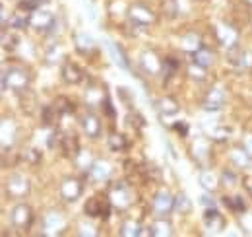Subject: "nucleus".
<instances>
[{
	"label": "nucleus",
	"instance_id": "1",
	"mask_svg": "<svg viewBox=\"0 0 252 237\" xmlns=\"http://www.w3.org/2000/svg\"><path fill=\"white\" fill-rule=\"evenodd\" d=\"M107 193L111 197L113 208L119 210V212H128V210H132V208L136 206V202H138L136 189H134V185L128 179L109 185V191Z\"/></svg>",
	"mask_w": 252,
	"mask_h": 237
},
{
	"label": "nucleus",
	"instance_id": "2",
	"mask_svg": "<svg viewBox=\"0 0 252 237\" xmlns=\"http://www.w3.org/2000/svg\"><path fill=\"white\" fill-rule=\"evenodd\" d=\"M32 86V74L24 66H10L2 72V89H10L14 93H22Z\"/></svg>",
	"mask_w": 252,
	"mask_h": 237
},
{
	"label": "nucleus",
	"instance_id": "3",
	"mask_svg": "<svg viewBox=\"0 0 252 237\" xmlns=\"http://www.w3.org/2000/svg\"><path fill=\"white\" fill-rule=\"evenodd\" d=\"M111 210H113V202H111L109 193L94 195V197L88 198L86 204H84V212H86L88 218H101V220H107V218L111 216Z\"/></svg>",
	"mask_w": 252,
	"mask_h": 237
},
{
	"label": "nucleus",
	"instance_id": "4",
	"mask_svg": "<svg viewBox=\"0 0 252 237\" xmlns=\"http://www.w3.org/2000/svg\"><path fill=\"white\" fill-rule=\"evenodd\" d=\"M4 193L10 200H24L30 197L32 193V183L30 179H26L24 175H10V177L4 181Z\"/></svg>",
	"mask_w": 252,
	"mask_h": 237
},
{
	"label": "nucleus",
	"instance_id": "5",
	"mask_svg": "<svg viewBox=\"0 0 252 237\" xmlns=\"http://www.w3.org/2000/svg\"><path fill=\"white\" fill-rule=\"evenodd\" d=\"M128 20L140 28L146 26H154L158 22V14L152 10V6H148L146 2H134L128 6Z\"/></svg>",
	"mask_w": 252,
	"mask_h": 237
},
{
	"label": "nucleus",
	"instance_id": "6",
	"mask_svg": "<svg viewBox=\"0 0 252 237\" xmlns=\"http://www.w3.org/2000/svg\"><path fill=\"white\" fill-rule=\"evenodd\" d=\"M10 222H12V226L16 230H22V232L32 230L33 222H35L33 208L30 204H26V202H18L10 210Z\"/></svg>",
	"mask_w": 252,
	"mask_h": 237
},
{
	"label": "nucleus",
	"instance_id": "7",
	"mask_svg": "<svg viewBox=\"0 0 252 237\" xmlns=\"http://www.w3.org/2000/svg\"><path fill=\"white\" fill-rule=\"evenodd\" d=\"M212 35L216 39V43H220L223 47H231L235 43H239V30L231 24V22H223L212 28Z\"/></svg>",
	"mask_w": 252,
	"mask_h": 237
},
{
	"label": "nucleus",
	"instance_id": "8",
	"mask_svg": "<svg viewBox=\"0 0 252 237\" xmlns=\"http://www.w3.org/2000/svg\"><path fill=\"white\" fill-rule=\"evenodd\" d=\"M175 210V197L167 189H159L152 198V212L154 216H169Z\"/></svg>",
	"mask_w": 252,
	"mask_h": 237
},
{
	"label": "nucleus",
	"instance_id": "9",
	"mask_svg": "<svg viewBox=\"0 0 252 237\" xmlns=\"http://www.w3.org/2000/svg\"><path fill=\"white\" fill-rule=\"evenodd\" d=\"M63 200L66 202H76L82 193H84V183L78 177H64L63 183H61V189H59Z\"/></svg>",
	"mask_w": 252,
	"mask_h": 237
},
{
	"label": "nucleus",
	"instance_id": "10",
	"mask_svg": "<svg viewBox=\"0 0 252 237\" xmlns=\"http://www.w3.org/2000/svg\"><path fill=\"white\" fill-rule=\"evenodd\" d=\"M61 78H63L64 84H68V86H78V84L84 82L86 72H84V68L78 62L66 60L63 64V68H61Z\"/></svg>",
	"mask_w": 252,
	"mask_h": 237
},
{
	"label": "nucleus",
	"instance_id": "11",
	"mask_svg": "<svg viewBox=\"0 0 252 237\" xmlns=\"http://www.w3.org/2000/svg\"><path fill=\"white\" fill-rule=\"evenodd\" d=\"M111 173H113V167H111L109 161H105V159H95L94 165L90 167V171H88L86 175L92 181V185H99V183H109Z\"/></svg>",
	"mask_w": 252,
	"mask_h": 237
},
{
	"label": "nucleus",
	"instance_id": "12",
	"mask_svg": "<svg viewBox=\"0 0 252 237\" xmlns=\"http://www.w3.org/2000/svg\"><path fill=\"white\" fill-rule=\"evenodd\" d=\"M142 236L150 237H169L173 236V226L167 220V216H156V220L150 224V228L142 230Z\"/></svg>",
	"mask_w": 252,
	"mask_h": 237
},
{
	"label": "nucleus",
	"instance_id": "13",
	"mask_svg": "<svg viewBox=\"0 0 252 237\" xmlns=\"http://www.w3.org/2000/svg\"><path fill=\"white\" fill-rule=\"evenodd\" d=\"M57 24V18L53 12H47V10H35L32 16V28L39 31V33H49V31L55 28Z\"/></svg>",
	"mask_w": 252,
	"mask_h": 237
},
{
	"label": "nucleus",
	"instance_id": "14",
	"mask_svg": "<svg viewBox=\"0 0 252 237\" xmlns=\"http://www.w3.org/2000/svg\"><path fill=\"white\" fill-rule=\"evenodd\" d=\"M225 99H227V95H225L223 89L212 88L206 93V97L202 99V107L206 111H220V109H223V105H225Z\"/></svg>",
	"mask_w": 252,
	"mask_h": 237
},
{
	"label": "nucleus",
	"instance_id": "15",
	"mask_svg": "<svg viewBox=\"0 0 252 237\" xmlns=\"http://www.w3.org/2000/svg\"><path fill=\"white\" fill-rule=\"evenodd\" d=\"M249 4H245L243 0H241V4H237V6H233V10H231V14H229V20L227 22H231L237 30H241L243 26H247L249 22H251V12H249Z\"/></svg>",
	"mask_w": 252,
	"mask_h": 237
},
{
	"label": "nucleus",
	"instance_id": "16",
	"mask_svg": "<svg viewBox=\"0 0 252 237\" xmlns=\"http://www.w3.org/2000/svg\"><path fill=\"white\" fill-rule=\"evenodd\" d=\"M190 59H192L194 64H198L202 68H210L214 64V60H216V51L210 49L208 45H202L200 49H196L194 53H190Z\"/></svg>",
	"mask_w": 252,
	"mask_h": 237
},
{
	"label": "nucleus",
	"instance_id": "17",
	"mask_svg": "<svg viewBox=\"0 0 252 237\" xmlns=\"http://www.w3.org/2000/svg\"><path fill=\"white\" fill-rule=\"evenodd\" d=\"M225 224H227V222H225L223 214H220L216 208H208V210L204 212V226H206L210 232L220 234V232H223Z\"/></svg>",
	"mask_w": 252,
	"mask_h": 237
},
{
	"label": "nucleus",
	"instance_id": "18",
	"mask_svg": "<svg viewBox=\"0 0 252 237\" xmlns=\"http://www.w3.org/2000/svg\"><path fill=\"white\" fill-rule=\"evenodd\" d=\"M32 16L33 12L30 10H24V8H16V12L10 16V22L8 26L14 28V30H26V28H32Z\"/></svg>",
	"mask_w": 252,
	"mask_h": 237
},
{
	"label": "nucleus",
	"instance_id": "19",
	"mask_svg": "<svg viewBox=\"0 0 252 237\" xmlns=\"http://www.w3.org/2000/svg\"><path fill=\"white\" fill-rule=\"evenodd\" d=\"M140 64H142V68H144L150 76H156L158 72H163V59H158L156 53H152V51L142 53Z\"/></svg>",
	"mask_w": 252,
	"mask_h": 237
},
{
	"label": "nucleus",
	"instance_id": "20",
	"mask_svg": "<svg viewBox=\"0 0 252 237\" xmlns=\"http://www.w3.org/2000/svg\"><path fill=\"white\" fill-rule=\"evenodd\" d=\"M82 128L86 132L88 138H97L101 134V120L94 111H88L82 118Z\"/></svg>",
	"mask_w": 252,
	"mask_h": 237
},
{
	"label": "nucleus",
	"instance_id": "21",
	"mask_svg": "<svg viewBox=\"0 0 252 237\" xmlns=\"http://www.w3.org/2000/svg\"><path fill=\"white\" fill-rule=\"evenodd\" d=\"M45 234H49V236H57V234H61L64 230V226H66V222H64L63 214L61 212H49L47 216H45Z\"/></svg>",
	"mask_w": 252,
	"mask_h": 237
},
{
	"label": "nucleus",
	"instance_id": "22",
	"mask_svg": "<svg viewBox=\"0 0 252 237\" xmlns=\"http://www.w3.org/2000/svg\"><path fill=\"white\" fill-rule=\"evenodd\" d=\"M74 47H76L78 53H82L86 57H90V55L95 53V43L88 33H76L74 35Z\"/></svg>",
	"mask_w": 252,
	"mask_h": 237
},
{
	"label": "nucleus",
	"instance_id": "23",
	"mask_svg": "<svg viewBox=\"0 0 252 237\" xmlns=\"http://www.w3.org/2000/svg\"><path fill=\"white\" fill-rule=\"evenodd\" d=\"M229 161H231L233 167H237V169H245V167L251 165L252 156L247 152V148H233L231 150V154H229Z\"/></svg>",
	"mask_w": 252,
	"mask_h": 237
},
{
	"label": "nucleus",
	"instance_id": "24",
	"mask_svg": "<svg viewBox=\"0 0 252 237\" xmlns=\"http://www.w3.org/2000/svg\"><path fill=\"white\" fill-rule=\"evenodd\" d=\"M142 224H140V220H134V216H128L123 220V224H121V228H119V234L123 237H138L142 236Z\"/></svg>",
	"mask_w": 252,
	"mask_h": 237
},
{
	"label": "nucleus",
	"instance_id": "25",
	"mask_svg": "<svg viewBox=\"0 0 252 237\" xmlns=\"http://www.w3.org/2000/svg\"><path fill=\"white\" fill-rule=\"evenodd\" d=\"M61 117H63V113H61L53 103H51V105H45L43 111H41V120H43V124H45V126H51V128H57V126H59Z\"/></svg>",
	"mask_w": 252,
	"mask_h": 237
},
{
	"label": "nucleus",
	"instance_id": "26",
	"mask_svg": "<svg viewBox=\"0 0 252 237\" xmlns=\"http://www.w3.org/2000/svg\"><path fill=\"white\" fill-rule=\"evenodd\" d=\"M63 154L66 158H70V159H74L78 154H80V140H78V136L74 134V132H70V134H66L64 136V142H63Z\"/></svg>",
	"mask_w": 252,
	"mask_h": 237
},
{
	"label": "nucleus",
	"instance_id": "27",
	"mask_svg": "<svg viewBox=\"0 0 252 237\" xmlns=\"http://www.w3.org/2000/svg\"><path fill=\"white\" fill-rule=\"evenodd\" d=\"M181 47L187 51V53H194L196 49H200L202 45H204V39L198 35V33H194V31H190V33H185V35H181Z\"/></svg>",
	"mask_w": 252,
	"mask_h": 237
},
{
	"label": "nucleus",
	"instance_id": "28",
	"mask_svg": "<svg viewBox=\"0 0 252 237\" xmlns=\"http://www.w3.org/2000/svg\"><path fill=\"white\" fill-rule=\"evenodd\" d=\"M158 109L161 115L169 117V115H177L179 113V101L173 95H165L158 101Z\"/></svg>",
	"mask_w": 252,
	"mask_h": 237
},
{
	"label": "nucleus",
	"instance_id": "29",
	"mask_svg": "<svg viewBox=\"0 0 252 237\" xmlns=\"http://www.w3.org/2000/svg\"><path fill=\"white\" fill-rule=\"evenodd\" d=\"M245 59H247V51L239 43H235V45H231L227 49V60L233 66H245Z\"/></svg>",
	"mask_w": 252,
	"mask_h": 237
},
{
	"label": "nucleus",
	"instance_id": "30",
	"mask_svg": "<svg viewBox=\"0 0 252 237\" xmlns=\"http://www.w3.org/2000/svg\"><path fill=\"white\" fill-rule=\"evenodd\" d=\"M159 12L165 20H175L179 16V2L177 0H161V6H159Z\"/></svg>",
	"mask_w": 252,
	"mask_h": 237
},
{
	"label": "nucleus",
	"instance_id": "31",
	"mask_svg": "<svg viewBox=\"0 0 252 237\" xmlns=\"http://www.w3.org/2000/svg\"><path fill=\"white\" fill-rule=\"evenodd\" d=\"M18 156H20V161H24V163H28V165H32V167L39 165V163H41V159H43L41 152H39V150H35V148H26L24 152H20Z\"/></svg>",
	"mask_w": 252,
	"mask_h": 237
},
{
	"label": "nucleus",
	"instance_id": "32",
	"mask_svg": "<svg viewBox=\"0 0 252 237\" xmlns=\"http://www.w3.org/2000/svg\"><path fill=\"white\" fill-rule=\"evenodd\" d=\"M221 202L229 208L231 212H235V214H239V212H245V210H247V204H245L243 197H229V195H225V197H221Z\"/></svg>",
	"mask_w": 252,
	"mask_h": 237
},
{
	"label": "nucleus",
	"instance_id": "33",
	"mask_svg": "<svg viewBox=\"0 0 252 237\" xmlns=\"http://www.w3.org/2000/svg\"><path fill=\"white\" fill-rule=\"evenodd\" d=\"M181 66H183V62L177 59V57H165L163 59V76L169 78L173 74H179L181 72Z\"/></svg>",
	"mask_w": 252,
	"mask_h": 237
},
{
	"label": "nucleus",
	"instance_id": "34",
	"mask_svg": "<svg viewBox=\"0 0 252 237\" xmlns=\"http://www.w3.org/2000/svg\"><path fill=\"white\" fill-rule=\"evenodd\" d=\"M190 210H192V202H190V198L187 197V193H179L175 197V212L187 216V214H190Z\"/></svg>",
	"mask_w": 252,
	"mask_h": 237
},
{
	"label": "nucleus",
	"instance_id": "35",
	"mask_svg": "<svg viewBox=\"0 0 252 237\" xmlns=\"http://www.w3.org/2000/svg\"><path fill=\"white\" fill-rule=\"evenodd\" d=\"M74 161H76V165H78V169H82L84 173H88L90 171V167L94 165V158L90 156V152H86V150H80V154L74 158Z\"/></svg>",
	"mask_w": 252,
	"mask_h": 237
},
{
	"label": "nucleus",
	"instance_id": "36",
	"mask_svg": "<svg viewBox=\"0 0 252 237\" xmlns=\"http://www.w3.org/2000/svg\"><path fill=\"white\" fill-rule=\"evenodd\" d=\"M109 148L113 150V152H125V150L128 148V140H126L125 134L113 132V134L109 136Z\"/></svg>",
	"mask_w": 252,
	"mask_h": 237
},
{
	"label": "nucleus",
	"instance_id": "37",
	"mask_svg": "<svg viewBox=\"0 0 252 237\" xmlns=\"http://www.w3.org/2000/svg\"><path fill=\"white\" fill-rule=\"evenodd\" d=\"M20 37L12 31H8V28H2V49L4 51H14L18 47Z\"/></svg>",
	"mask_w": 252,
	"mask_h": 237
},
{
	"label": "nucleus",
	"instance_id": "38",
	"mask_svg": "<svg viewBox=\"0 0 252 237\" xmlns=\"http://www.w3.org/2000/svg\"><path fill=\"white\" fill-rule=\"evenodd\" d=\"M53 105H55L63 115H66V113H74V111H76L74 101H72L70 97H66V95H59V97L53 101Z\"/></svg>",
	"mask_w": 252,
	"mask_h": 237
},
{
	"label": "nucleus",
	"instance_id": "39",
	"mask_svg": "<svg viewBox=\"0 0 252 237\" xmlns=\"http://www.w3.org/2000/svg\"><path fill=\"white\" fill-rule=\"evenodd\" d=\"M200 183H202V187H204L206 191H216V189H218V183H221V181L216 177L210 169H204V171L200 173Z\"/></svg>",
	"mask_w": 252,
	"mask_h": 237
},
{
	"label": "nucleus",
	"instance_id": "40",
	"mask_svg": "<svg viewBox=\"0 0 252 237\" xmlns=\"http://www.w3.org/2000/svg\"><path fill=\"white\" fill-rule=\"evenodd\" d=\"M18 95H20V107H22V111H24L26 115H33V113H35V109H37V97L32 93L30 101H26V97H24L22 93H18Z\"/></svg>",
	"mask_w": 252,
	"mask_h": 237
},
{
	"label": "nucleus",
	"instance_id": "41",
	"mask_svg": "<svg viewBox=\"0 0 252 237\" xmlns=\"http://www.w3.org/2000/svg\"><path fill=\"white\" fill-rule=\"evenodd\" d=\"M220 181L225 185V187H235V185L239 183V175H237V171H233L231 167H227V169L221 171Z\"/></svg>",
	"mask_w": 252,
	"mask_h": 237
},
{
	"label": "nucleus",
	"instance_id": "42",
	"mask_svg": "<svg viewBox=\"0 0 252 237\" xmlns=\"http://www.w3.org/2000/svg\"><path fill=\"white\" fill-rule=\"evenodd\" d=\"M206 70L208 68H202V66H198V64H190V68H189V74H190V78L192 80H198V82H202V80H206Z\"/></svg>",
	"mask_w": 252,
	"mask_h": 237
},
{
	"label": "nucleus",
	"instance_id": "43",
	"mask_svg": "<svg viewBox=\"0 0 252 237\" xmlns=\"http://www.w3.org/2000/svg\"><path fill=\"white\" fill-rule=\"evenodd\" d=\"M49 0H22L18 6L20 8H24V10H30V12H35V10H39L41 6H45Z\"/></svg>",
	"mask_w": 252,
	"mask_h": 237
},
{
	"label": "nucleus",
	"instance_id": "44",
	"mask_svg": "<svg viewBox=\"0 0 252 237\" xmlns=\"http://www.w3.org/2000/svg\"><path fill=\"white\" fill-rule=\"evenodd\" d=\"M64 134L63 130H55L53 134H51V138H49V148H63V142H64Z\"/></svg>",
	"mask_w": 252,
	"mask_h": 237
},
{
	"label": "nucleus",
	"instance_id": "45",
	"mask_svg": "<svg viewBox=\"0 0 252 237\" xmlns=\"http://www.w3.org/2000/svg\"><path fill=\"white\" fill-rule=\"evenodd\" d=\"M111 51L115 53V62H117V64H121L123 68H128V60H126L123 49H121V47H117V45H111Z\"/></svg>",
	"mask_w": 252,
	"mask_h": 237
},
{
	"label": "nucleus",
	"instance_id": "46",
	"mask_svg": "<svg viewBox=\"0 0 252 237\" xmlns=\"http://www.w3.org/2000/svg\"><path fill=\"white\" fill-rule=\"evenodd\" d=\"M126 120H128V124H130L132 128H142V126L146 124L144 117H142V115H138V113H128Z\"/></svg>",
	"mask_w": 252,
	"mask_h": 237
},
{
	"label": "nucleus",
	"instance_id": "47",
	"mask_svg": "<svg viewBox=\"0 0 252 237\" xmlns=\"http://www.w3.org/2000/svg\"><path fill=\"white\" fill-rule=\"evenodd\" d=\"M101 107H103V111H105L109 117H115V109H113V105H111V99H109V97H105V101L101 103Z\"/></svg>",
	"mask_w": 252,
	"mask_h": 237
},
{
	"label": "nucleus",
	"instance_id": "48",
	"mask_svg": "<svg viewBox=\"0 0 252 237\" xmlns=\"http://www.w3.org/2000/svg\"><path fill=\"white\" fill-rule=\"evenodd\" d=\"M173 128H175L177 132H181V136H187V134H189V124H187V122H177Z\"/></svg>",
	"mask_w": 252,
	"mask_h": 237
},
{
	"label": "nucleus",
	"instance_id": "49",
	"mask_svg": "<svg viewBox=\"0 0 252 237\" xmlns=\"http://www.w3.org/2000/svg\"><path fill=\"white\" fill-rule=\"evenodd\" d=\"M245 148H247V152H249V154L252 156V134L249 136V138H247V142H245Z\"/></svg>",
	"mask_w": 252,
	"mask_h": 237
},
{
	"label": "nucleus",
	"instance_id": "50",
	"mask_svg": "<svg viewBox=\"0 0 252 237\" xmlns=\"http://www.w3.org/2000/svg\"><path fill=\"white\" fill-rule=\"evenodd\" d=\"M245 187H247V191H249V195L252 198V179H245Z\"/></svg>",
	"mask_w": 252,
	"mask_h": 237
},
{
	"label": "nucleus",
	"instance_id": "51",
	"mask_svg": "<svg viewBox=\"0 0 252 237\" xmlns=\"http://www.w3.org/2000/svg\"><path fill=\"white\" fill-rule=\"evenodd\" d=\"M243 2H245V4H249V6L252 8V0H243Z\"/></svg>",
	"mask_w": 252,
	"mask_h": 237
},
{
	"label": "nucleus",
	"instance_id": "52",
	"mask_svg": "<svg viewBox=\"0 0 252 237\" xmlns=\"http://www.w3.org/2000/svg\"><path fill=\"white\" fill-rule=\"evenodd\" d=\"M198 2H206V0H198Z\"/></svg>",
	"mask_w": 252,
	"mask_h": 237
}]
</instances>
